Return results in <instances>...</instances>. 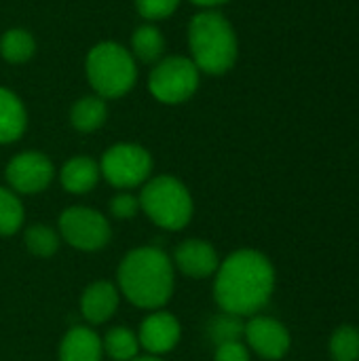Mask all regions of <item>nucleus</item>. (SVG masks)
Instances as JSON below:
<instances>
[{
	"label": "nucleus",
	"mask_w": 359,
	"mask_h": 361,
	"mask_svg": "<svg viewBox=\"0 0 359 361\" xmlns=\"http://www.w3.org/2000/svg\"><path fill=\"white\" fill-rule=\"evenodd\" d=\"M275 288L271 260L256 250H239L226 256L214 281V298L226 313L250 317L267 307Z\"/></svg>",
	"instance_id": "1"
},
{
	"label": "nucleus",
	"mask_w": 359,
	"mask_h": 361,
	"mask_svg": "<svg viewBox=\"0 0 359 361\" xmlns=\"http://www.w3.org/2000/svg\"><path fill=\"white\" fill-rule=\"evenodd\" d=\"M116 281L118 292L131 305L157 311L165 307L174 294V262L159 247H135L123 258Z\"/></svg>",
	"instance_id": "2"
},
{
	"label": "nucleus",
	"mask_w": 359,
	"mask_h": 361,
	"mask_svg": "<svg viewBox=\"0 0 359 361\" xmlns=\"http://www.w3.org/2000/svg\"><path fill=\"white\" fill-rule=\"evenodd\" d=\"M188 57L201 74L222 76L235 68L239 40L233 23L220 11H199L186 30Z\"/></svg>",
	"instance_id": "3"
},
{
	"label": "nucleus",
	"mask_w": 359,
	"mask_h": 361,
	"mask_svg": "<svg viewBox=\"0 0 359 361\" xmlns=\"http://www.w3.org/2000/svg\"><path fill=\"white\" fill-rule=\"evenodd\" d=\"M85 76L102 99H121L138 82V61L129 47L116 40H99L85 57Z\"/></svg>",
	"instance_id": "4"
},
{
	"label": "nucleus",
	"mask_w": 359,
	"mask_h": 361,
	"mask_svg": "<svg viewBox=\"0 0 359 361\" xmlns=\"http://www.w3.org/2000/svg\"><path fill=\"white\" fill-rule=\"evenodd\" d=\"M140 209L161 228L182 231L193 220L195 203L190 190L176 176H154L140 192Z\"/></svg>",
	"instance_id": "5"
},
{
	"label": "nucleus",
	"mask_w": 359,
	"mask_h": 361,
	"mask_svg": "<svg viewBox=\"0 0 359 361\" xmlns=\"http://www.w3.org/2000/svg\"><path fill=\"white\" fill-rule=\"evenodd\" d=\"M201 76L188 55H165L150 68L146 87L159 104L180 106L195 97Z\"/></svg>",
	"instance_id": "6"
},
{
	"label": "nucleus",
	"mask_w": 359,
	"mask_h": 361,
	"mask_svg": "<svg viewBox=\"0 0 359 361\" xmlns=\"http://www.w3.org/2000/svg\"><path fill=\"white\" fill-rule=\"evenodd\" d=\"M102 178L118 188V190H131L138 186H144L150 180L152 173V157L150 152L133 142H121L110 146L99 161Z\"/></svg>",
	"instance_id": "7"
},
{
	"label": "nucleus",
	"mask_w": 359,
	"mask_h": 361,
	"mask_svg": "<svg viewBox=\"0 0 359 361\" xmlns=\"http://www.w3.org/2000/svg\"><path fill=\"white\" fill-rule=\"evenodd\" d=\"M59 237L80 252H97L110 243V222L93 207L74 205L59 216Z\"/></svg>",
	"instance_id": "8"
},
{
	"label": "nucleus",
	"mask_w": 359,
	"mask_h": 361,
	"mask_svg": "<svg viewBox=\"0 0 359 361\" xmlns=\"http://www.w3.org/2000/svg\"><path fill=\"white\" fill-rule=\"evenodd\" d=\"M55 167L44 152L25 150L15 154L6 165L8 188L17 195H38L51 186Z\"/></svg>",
	"instance_id": "9"
},
{
	"label": "nucleus",
	"mask_w": 359,
	"mask_h": 361,
	"mask_svg": "<svg viewBox=\"0 0 359 361\" xmlns=\"http://www.w3.org/2000/svg\"><path fill=\"white\" fill-rule=\"evenodd\" d=\"M243 336L252 351H256L264 360H281L290 351V332L288 328L264 315H256L245 324Z\"/></svg>",
	"instance_id": "10"
},
{
	"label": "nucleus",
	"mask_w": 359,
	"mask_h": 361,
	"mask_svg": "<svg viewBox=\"0 0 359 361\" xmlns=\"http://www.w3.org/2000/svg\"><path fill=\"white\" fill-rule=\"evenodd\" d=\"M180 336H182L180 322L167 311H152L142 322L138 332L140 347L157 357L174 351L180 343Z\"/></svg>",
	"instance_id": "11"
},
{
	"label": "nucleus",
	"mask_w": 359,
	"mask_h": 361,
	"mask_svg": "<svg viewBox=\"0 0 359 361\" xmlns=\"http://www.w3.org/2000/svg\"><path fill=\"white\" fill-rule=\"evenodd\" d=\"M186 277L193 279H205L216 275L218 267H220V258L216 247L209 241L203 239H186L182 241L176 252H174V260H171Z\"/></svg>",
	"instance_id": "12"
},
{
	"label": "nucleus",
	"mask_w": 359,
	"mask_h": 361,
	"mask_svg": "<svg viewBox=\"0 0 359 361\" xmlns=\"http://www.w3.org/2000/svg\"><path fill=\"white\" fill-rule=\"evenodd\" d=\"M118 300H121V292L114 283L95 281L89 288H85L80 296V313L89 324L97 326L108 322L116 313Z\"/></svg>",
	"instance_id": "13"
},
{
	"label": "nucleus",
	"mask_w": 359,
	"mask_h": 361,
	"mask_svg": "<svg viewBox=\"0 0 359 361\" xmlns=\"http://www.w3.org/2000/svg\"><path fill=\"white\" fill-rule=\"evenodd\" d=\"M104 347L95 330L76 326L66 332L59 345V361H102Z\"/></svg>",
	"instance_id": "14"
},
{
	"label": "nucleus",
	"mask_w": 359,
	"mask_h": 361,
	"mask_svg": "<svg viewBox=\"0 0 359 361\" xmlns=\"http://www.w3.org/2000/svg\"><path fill=\"white\" fill-rule=\"evenodd\" d=\"M102 178L99 163L91 157H72L59 169V182L66 192L72 195H87L91 192Z\"/></svg>",
	"instance_id": "15"
},
{
	"label": "nucleus",
	"mask_w": 359,
	"mask_h": 361,
	"mask_svg": "<svg viewBox=\"0 0 359 361\" xmlns=\"http://www.w3.org/2000/svg\"><path fill=\"white\" fill-rule=\"evenodd\" d=\"M28 129V110L21 97L0 87V144H13L23 137Z\"/></svg>",
	"instance_id": "16"
},
{
	"label": "nucleus",
	"mask_w": 359,
	"mask_h": 361,
	"mask_svg": "<svg viewBox=\"0 0 359 361\" xmlns=\"http://www.w3.org/2000/svg\"><path fill=\"white\" fill-rule=\"evenodd\" d=\"M165 49H167V40H165V34L161 32V27L157 23L144 21L142 25H138L131 32L129 51L138 63L154 66L159 59L165 57Z\"/></svg>",
	"instance_id": "17"
},
{
	"label": "nucleus",
	"mask_w": 359,
	"mask_h": 361,
	"mask_svg": "<svg viewBox=\"0 0 359 361\" xmlns=\"http://www.w3.org/2000/svg\"><path fill=\"white\" fill-rule=\"evenodd\" d=\"M108 121V104L99 95H83L70 108V123L78 133H93Z\"/></svg>",
	"instance_id": "18"
},
{
	"label": "nucleus",
	"mask_w": 359,
	"mask_h": 361,
	"mask_svg": "<svg viewBox=\"0 0 359 361\" xmlns=\"http://www.w3.org/2000/svg\"><path fill=\"white\" fill-rule=\"evenodd\" d=\"M36 53V38L25 27H8L0 36V57L11 66L28 63Z\"/></svg>",
	"instance_id": "19"
},
{
	"label": "nucleus",
	"mask_w": 359,
	"mask_h": 361,
	"mask_svg": "<svg viewBox=\"0 0 359 361\" xmlns=\"http://www.w3.org/2000/svg\"><path fill=\"white\" fill-rule=\"evenodd\" d=\"M102 347H104V353L114 361H131L140 353L138 334L125 326L108 330L106 336L102 338Z\"/></svg>",
	"instance_id": "20"
},
{
	"label": "nucleus",
	"mask_w": 359,
	"mask_h": 361,
	"mask_svg": "<svg viewBox=\"0 0 359 361\" xmlns=\"http://www.w3.org/2000/svg\"><path fill=\"white\" fill-rule=\"evenodd\" d=\"M23 203L17 192L0 186V237H11L23 226Z\"/></svg>",
	"instance_id": "21"
},
{
	"label": "nucleus",
	"mask_w": 359,
	"mask_h": 361,
	"mask_svg": "<svg viewBox=\"0 0 359 361\" xmlns=\"http://www.w3.org/2000/svg\"><path fill=\"white\" fill-rule=\"evenodd\" d=\"M243 330H245V324L241 322V317L233 315V313H226V311L218 313L207 324V336H209V341L216 347L241 341L243 338Z\"/></svg>",
	"instance_id": "22"
},
{
	"label": "nucleus",
	"mask_w": 359,
	"mask_h": 361,
	"mask_svg": "<svg viewBox=\"0 0 359 361\" xmlns=\"http://www.w3.org/2000/svg\"><path fill=\"white\" fill-rule=\"evenodd\" d=\"M23 243L30 254H34L38 258H49L59 250L61 237L57 231H53L47 224H32L23 235Z\"/></svg>",
	"instance_id": "23"
},
{
	"label": "nucleus",
	"mask_w": 359,
	"mask_h": 361,
	"mask_svg": "<svg viewBox=\"0 0 359 361\" xmlns=\"http://www.w3.org/2000/svg\"><path fill=\"white\" fill-rule=\"evenodd\" d=\"M330 353L336 361L359 360V332L353 326H341L330 338Z\"/></svg>",
	"instance_id": "24"
},
{
	"label": "nucleus",
	"mask_w": 359,
	"mask_h": 361,
	"mask_svg": "<svg viewBox=\"0 0 359 361\" xmlns=\"http://www.w3.org/2000/svg\"><path fill=\"white\" fill-rule=\"evenodd\" d=\"M133 4L144 21L157 23L171 17L180 8L182 0H133Z\"/></svg>",
	"instance_id": "25"
},
{
	"label": "nucleus",
	"mask_w": 359,
	"mask_h": 361,
	"mask_svg": "<svg viewBox=\"0 0 359 361\" xmlns=\"http://www.w3.org/2000/svg\"><path fill=\"white\" fill-rule=\"evenodd\" d=\"M140 212V199L131 192H118L110 201V214L118 220H129Z\"/></svg>",
	"instance_id": "26"
},
{
	"label": "nucleus",
	"mask_w": 359,
	"mask_h": 361,
	"mask_svg": "<svg viewBox=\"0 0 359 361\" xmlns=\"http://www.w3.org/2000/svg\"><path fill=\"white\" fill-rule=\"evenodd\" d=\"M214 361H250V349L241 341L218 345L214 353Z\"/></svg>",
	"instance_id": "27"
},
{
	"label": "nucleus",
	"mask_w": 359,
	"mask_h": 361,
	"mask_svg": "<svg viewBox=\"0 0 359 361\" xmlns=\"http://www.w3.org/2000/svg\"><path fill=\"white\" fill-rule=\"evenodd\" d=\"M188 2L199 6L201 11H218V6H222V4H226L231 0H188Z\"/></svg>",
	"instance_id": "28"
},
{
	"label": "nucleus",
	"mask_w": 359,
	"mask_h": 361,
	"mask_svg": "<svg viewBox=\"0 0 359 361\" xmlns=\"http://www.w3.org/2000/svg\"><path fill=\"white\" fill-rule=\"evenodd\" d=\"M131 361H163L161 357H157V355H146V357H135V360H131Z\"/></svg>",
	"instance_id": "29"
}]
</instances>
